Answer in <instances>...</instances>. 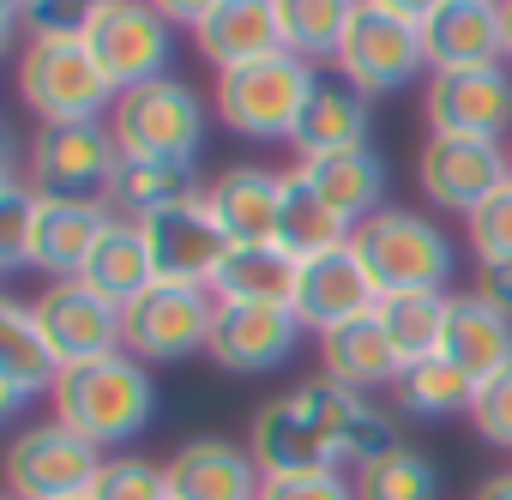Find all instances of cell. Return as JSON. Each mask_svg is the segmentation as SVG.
<instances>
[{"instance_id": "obj_39", "label": "cell", "mask_w": 512, "mask_h": 500, "mask_svg": "<svg viewBox=\"0 0 512 500\" xmlns=\"http://www.w3.org/2000/svg\"><path fill=\"white\" fill-rule=\"evenodd\" d=\"M109 0H25V37H85Z\"/></svg>"}, {"instance_id": "obj_36", "label": "cell", "mask_w": 512, "mask_h": 500, "mask_svg": "<svg viewBox=\"0 0 512 500\" xmlns=\"http://www.w3.org/2000/svg\"><path fill=\"white\" fill-rule=\"evenodd\" d=\"M37 211H43V199H37V187L25 175H0V266H7V272L31 266Z\"/></svg>"}, {"instance_id": "obj_28", "label": "cell", "mask_w": 512, "mask_h": 500, "mask_svg": "<svg viewBox=\"0 0 512 500\" xmlns=\"http://www.w3.org/2000/svg\"><path fill=\"white\" fill-rule=\"evenodd\" d=\"M296 278H302V260L290 254L284 241H247V247H229V260H223L217 278H211V296H217V302L290 308V302H296Z\"/></svg>"}, {"instance_id": "obj_5", "label": "cell", "mask_w": 512, "mask_h": 500, "mask_svg": "<svg viewBox=\"0 0 512 500\" xmlns=\"http://www.w3.org/2000/svg\"><path fill=\"white\" fill-rule=\"evenodd\" d=\"M19 103L37 127H67V121H109L115 85L103 79L97 55L85 37H25L19 43Z\"/></svg>"}, {"instance_id": "obj_10", "label": "cell", "mask_w": 512, "mask_h": 500, "mask_svg": "<svg viewBox=\"0 0 512 500\" xmlns=\"http://www.w3.org/2000/svg\"><path fill=\"white\" fill-rule=\"evenodd\" d=\"M512 181L506 139H464V133H428L416 151V187L434 211L470 217Z\"/></svg>"}, {"instance_id": "obj_6", "label": "cell", "mask_w": 512, "mask_h": 500, "mask_svg": "<svg viewBox=\"0 0 512 500\" xmlns=\"http://www.w3.org/2000/svg\"><path fill=\"white\" fill-rule=\"evenodd\" d=\"M205 115H211L205 97H199L187 79L163 73V79L133 85V91L115 97V109H109V133H115L121 157L193 163L199 145H205Z\"/></svg>"}, {"instance_id": "obj_42", "label": "cell", "mask_w": 512, "mask_h": 500, "mask_svg": "<svg viewBox=\"0 0 512 500\" xmlns=\"http://www.w3.org/2000/svg\"><path fill=\"white\" fill-rule=\"evenodd\" d=\"M482 302L506 308L512 314V260H476V284H470Z\"/></svg>"}, {"instance_id": "obj_4", "label": "cell", "mask_w": 512, "mask_h": 500, "mask_svg": "<svg viewBox=\"0 0 512 500\" xmlns=\"http://www.w3.org/2000/svg\"><path fill=\"white\" fill-rule=\"evenodd\" d=\"M320 67H308L302 55H266V61H247V67H229L217 73L211 85V115L235 133V139H253V145H290L296 139V121L308 109V91H314Z\"/></svg>"}, {"instance_id": "obj_20", "label": "cell", "mask_w": 512, "mask_h": 500, "mask_svg": "<svg viewBox=\"0 0 512 500\" xmlns=\"http://www.w3.org/2000/svg\"><path fill=\"white\" fill-rule=\"evenodd\" d=\"M428 73L458 67H500L506 61V0H446L422 25Z\"/></svg>"}, {"instance_id": "obj_49", "label": "cell", "mask_w": 512, "mask_h": 500, "mask_svg": "<svg viewBox=\"0 0 512 500\" xmlns=\"http://www.w3.org/2000/svg\"><path fill=\"white\" fill-rule=\"evenodd\" d=\"M506 151H512V139H506Z\"/></svg>"}, {"instance_id": "obj_40", "label": "cell", "mask_w": 512, "mask_h": 500, "mask_svg": "<svg viewBox=\"0 0 512 500\" xmlns=\"http://www.w3.org/2000/svg\"><path fill=\"white\" fill-rule=\"evenodd\" d=\"M470 428H476L488 446L512 452V368H500L494 380H482V386H476V404H470Z\"/></svg>"}, {"instance_id": "obj_22", "label": "cell", "mask_w": 512, "mask_h": 500, "mask_svg": "<svg viewBox=\"0 0 512 500\" xmlns=\"http://www.w3.org/2000/svg\"><path fill=\"white\" fill-rule=\"evenodd\" d=\"M356 145H374V97L356 91L338 67H320L290 151L296 157H326V151H356Z\"/></svg>"}, {"instance_id": "obj_12", "label": "cell", "mask_w": 512, "mask_h": 500, "mask_svg": "<svg viewBox=\"0 0 512 500\" xmlns=\"http://www.w3.org/2000/svg\"><path fill=\"white\" fill-rule=\"evenodd\" d=\"M85 49L97 55V67H103V79L115 91H133V85H151V79L169 73L175 25L151 7V0H109L85 31Z\"/></svg>"}, {"instance_id": "obj_8", "label": "cell", "mask_w": 512, "mask_h": 500, "mask_svg": "<svg viewBox=\"0 0 512 500\" xmlns=\"http://www.w3.org/2000/svg\"><path fill=\"white\" fill-rule=\"evenodd\" d=\"M109 452H97L85 434H73L61 416L25 422L7 452H0V476H7V500H79L97 488Z\"/></svg>"}, {"instance_id": "obj_9", "label": "cell", "mask_w": 512, "mask_h": 500, "mask_svg": "<svg viewBox=\"0 0 512 500\" xmlns=\"http://www.w3.org/2000/svg\"><path fill=\"white\" fill-rule=\"evenodd\" d=\"M211 320H217V296L193 290V284H151L139 302L121 308V350L151 362H187L205 356L211 344Z\"/></svg>"}, {"instance_id": "obj_34", "label": "cell", "mask_w": 512, "mask_h": 500, "mask_svg": "<svg viewBox=\"0 0 512 500\" xmlns=\"http://www.w3.org/2000/svg\"><path fill=\"white\" fill-rule=\"evenodd\" d=\"M362 0H278L284 13V49L302 55L308 67H332Z\"/></svg>"}, {"instance_id": "obj_25", "label": "cell", "mask_w": 512, "mask_h": 500, "mask_svg": "<svg viewBox=\"0 0 512 500\" xmlns=\"http://www.w3.org/2000/svg\"><path fill=\"white\" fill-rule=\"evenodd\" d=\"M314 350H320V374L326 380H338L350 392H368V398L392 392L398 374H404V362H398V350H392V338H386V326L374 314L350 320V326H338L326 338H314Z\"/></svg>"}, {"instance_id": "obj_30", "label": "cell", "mask_w": 512, "mask_h": 500, "mask_svg": "<svg viewBox=\"0 0 512 500\" xmlns=\"http://www.w3.org/2000/svg\"><path fill=\"white\" fill-rule=\"evenodd\" d=\"M85 284L97 290V296H109L115 308H127V302H139L151 284H163L157 278V260H151V241H145V229L139 223H109V235L97 241V254H91V266H85Z\"/></svg>"}, {"instance_id": "obj_17", "label": "cell", "mask_w": 512, "mask_h": 500, "mask_svg": "<svg viewBox=\"0 0 512 500\" xmlns=\"http://www.w3.org/2000/svg\"><path fill=\"white\" fill-rule=\"evenodd\" d=\"M67 362L55 356L43 320H37V302L25 296H7L0 302V410H25L31 398H49L61 386Z\"/></svg>"}, {"instance_id": "obj_32", "label": "cell", "mask_w": 512, "mask_h": 500, "mask_svg": "<svg viewBox=\"0 0 512 500\" xmlns=\"http://www.w3.org/2000/svg\"><path fill=\"white\" fill-rule=\"evenodd\" d=\"M470 404H476V380L452 356H428V362L404 368L392 386V410L410 422H452V416L470 422Z\"/></svg>"}, {"instance_id": "obj_26", "label": "cell", "mask_w": 512, "mask_h": 500, "mask_svg": "<svg viewBox=\"0 0 512 500\" xmlns=\"http://www.w3.org/2000/svg\"><path fill=\"white\" fill-rule=\"evenodd\" d=\"M302 181L350 223L374 217L386 205V157L374 145H356V151H326V157H296Z\"/></svg>"}, {"instance_id": "obj_21", "label": "cell", "mask_w": 512, "mask_h": 500, "mask_svg": "<svg viewBox=\"0 0 512 500\" xmlns=\"http://www.w3.org/2000/svg\"><path fill=\"white\" fill-rule=\"evenodd\" d=\"M193 49L217 73L247 67V61H266V55H284V13H278V0H217V7L193 25Z\"/></svg>"}, {"instance_id": "obj_37", "label": "cell", "mask_w": 512, "mask_h": 500, "mask_svg": "<svg viewBox=\"0 0 512 500\" xmlns=\"http://www.w3.org/2000/svg\"><path fill=\"white\" fill-rule=\"evenodd\" d=\"M91 500H175V488H169V470L163 464L133 458V452H109L103 470H97Z\"/></svg>"}, {"instance_id": "obj_45", "label": "cell", "mask_w": 512, "mask_h": 500, "mask_svg": "<svg viewBox=\"0 0 512 500\" xmlns=\"http://www.w3.org/2000/svg\"><path fill=\"white\" fill-rule=\"evenodd\" d=\"M470 500H512V470H488V476L470 488Z\"/></svg>"}, {"instance_id": "obj_14", "label": "cell", "mask_w": 512, "mask_h": 500, "mask_svg": "<svg viewBox=\"0 0 512 500\" xmlns=\"http://www.w3.org/2000/svg\"><path fill=\"white\" fill-rule=\"evenodd\" d=\"M308 326L296 320V308H266V302H217L211 320V344L205 356L223 374H278L296 350H302Z\"/></svg>"}, {"instance_id": "obj_41", "label": "cell", "mask_w": 512, "mask_h": 500, "mask_svg": "<svg viewBox=\"0 0 512 500\" xmlns=\"http://www.w3.org/2000/svg\"><path fill=\"white\" fill-rule=\"evenodd\" d=\"M260 500H356L350 470H314V476H272Z\"/></svg>"}, {"instance_id": "obj_48", "label": "cell", "mask_w": 512, "mask_h": 500, "mask_svg": "<svg viewBox=\"0 0 512 500\" xmlns=\"http://www.w3.org/2000/svg\"><path fill=\"white\" fill-rule=\"evenodd\" d=\"M79 500H91V494H79Z\"/></svg>"}, {"instance_id": "obj_16", "label": "cell", "mask_w": 512, "mask_h": 500, "mask_svg": "<svg viewBox=\"0 0 512 500\" xmlns=\"http://www.w3.org/2000/svg\"><path fill=\"white\" fill-rule=\"evenodd\" d=\"M37 320H43V332H49V344L67 368L97 362V356H121V308L109 296H97L85 278L43 284Z\"/></svg>"}, {"instance_id": "obj_23", "label": "cell", "mask_w": 512, "mask_h": 500, "mask_svg": "<svg viewBox=\"0 0 512 500\" xmlns=\"http://www.w3.org/2000/svg\"><path fill=\"white\" fill-rule=\"evenodd\" d=\"M205 205L217 211V223H223V235H229L235 247H247V241H278L284 169L229 163L217 181H205Z\"/></svg>"}, {"instance_id": "obj_46", "label": "cell", "mask_w": 512, "mask_h": 500, "mask_svg": "<svg viewBox=\"0 0 512 500\" xmlns=\"http://www.w3.org/2000/svg\"><path fill=\"white\" fill-rule=\"evenodd\" d=\"M25 31V0H7V37Z\"/></svg>"}, {"instance_id": "obj_1", "label": "cell", "mask_w": 512, "mask_h": 500, "mask_svg": "<svg viewBox=\"0 0 512 500\" xmlns=\"http://www.w3.org/2000/svg\"><path fill=\"white\" fill-rule=\"evenodd\" d=\"M404 446L398 410H386L368 392H350L326 374L296 380L290 392L266 398L253 410L247 452L272 476H314V470H362L368 458Z\"/></svg>"}, {"instance_id": "obj_29", "label": "cell", "mask_w": 512, "mask_h": 500, "mask_svg": "<svg viewBox=\"0 0 512 500\" xmlns=\"http://www.w3.org/2000/svg\"><path fill=\"white\" fill-rule=\"evenodd\" d=\"M205 187H199V169L193 163H157V157H121V169H115V181H109V211L121 217V223H151V217H163V211H175V205H187V199H199Z\"/></svg>"}, {"instance_id": "obj_7", "label": "cell", "mask_w": 512, "mask_h": 500, "mask_svg": "<svg viewBox=\"0 0 512 500\" xmlns=\"http://www.w3.org/2000/svg\"><path fill=\"white\" fill-rule=\"evenodd\" d=\"M121 169V145L109 121H67V127H37L25 139V181L43 199L61 205H103L109 181Z\"/></svg>"}, {"instance_id": "obj_47", "label": "cell", "mask_w": 512, "mask_h": 500, "mask_svg": "<svg viewBox=\"0 0 512 500\" xmlns=\"http://www.w3.org/2000/svg\"><path fill=\"white\" fill-rule=\"evenodd\" d=\"M506 67H512V0H506Z\"/></svg>"}, {"instance_id": "obj_19", "label": "cell", "mask_w": 512, "mask_h": 500, "mask_svg": "<svg viewBox=\"0 0 512 500\" xmlns=\"http://www.w3.org/2000/svg\"><path fill=\"white\" fill-rule=\"evenodd\" d=\"M169 488L175 500H260L266 494V470L241 440H217V434H199V440H181L169 458Z\"/></svg>"}, {"instance_id": "obj_44", "label": "cell", "mask_w": 512, "mask_h": 500, "mask_svg": "<svg viewBox=\"0 0 512 500\" xmlns=\"http://www.w3.org/2000/svg\"><path fill=\"white\" fill-rule=\"evenodd\" d=\"M151 7H157L169 25H187V31H193V25H199L211 7H217V0H151Z\"/></svg>"}, {"instance_id": "obj_33", "label": "cell", "mask_w": 512, "mask_h": 500, "mask_svg": "<svg viewBox=\"0 0 512 500\" xmlns=\"http://www.w3.org/2000/svg\"><path fill=\"white\" fill-rule=\"evenodd\" d=\"M374 320L386 326L392 350L404 368L428 362L446 350V320H452V290H410V296H380Z\"/></svg>"}, {"instance_id": "obj_2", "label": "cell", "mask_w": 512, "mask_h": 500, "mask_svg": "<svg viewBox=\"0 0 512 500\" xmlns=\"http://www.w3.org/2000/svg\"><path fill=\"white\" fill-rule=\"evenodd\" d=\"M49 416H61L73 434H85L97 452H121L133 446L151 422H157V380L139 356H97L61 374V386L49 392Z\"/></svg>"}, {"instance_id": "obj_18", "label": "cell", "mask_w": 512, "mask_h": 500, "mask_svg": "<svg viewBox=\"0 0 512 500\" xmlns=\"http://www.w3.org/2000/svg\"><path fill=\"white\" fill-rule=\"evenodd\" d=\"M296 320L314 332V338H326V332H338V326H350V320H368L374 308H380V290H374V278L362 272V260H356V247H338V254H320V260H302V278H296Z\"/></svg>"}, {"instance_id": "obj_15", "label": "cell", "mask_w": 512, "mask_h": 500, "mask_svg": "<svg viewBox=\"0 0 512 500\" xmlns=\"http://www.w3.org/2000/svg\"><path fill=\"white\" fill-rule=\"evenodd\" d=\"M139 229H145V241H151L157 278H163V284H193V290H211L217 266L229 260V247H235V241L223 235L217 211L205 205V193L187 199V205H175V211H163V217H151V223H139Z\"/></svg>"}, {"instance_id": "obj_43", "label": "cell", "mask_w": 512, "mask_h": 500, "mask_svg": "<svg viewBox=\"0 0 512 500\" xmlns=\"http://www.w3.org/2000/svg\"><path fill=\"white\" fill-rule=\"evenodd\" d=\"M368 7H380V13H392V19H410V25H428L446 0H368Z\"/></svg>"}, {"instance_id": "obj_38", "label": "cell", "mask_w": 512, "mask_h": 500, "mask_svg": "<svg viewBox=\"0 0 512 500\" xmlns=\"http://www.w3.org/2000/svg\"><path fill=\"white\" fill-rule=\"evenodd\" d=\"M464 241L476 260H512V181L464 217Z\"/></svg>"}, {"instance_id": "obj_31", "label": "cell", "mask_w": 512, "mask_h": 500, "mask_svg": "<svg viewBox=\"0 0 512 500\" xmlns=\"http://www.w3.org/2000/svg\"><path fill=\"white\" fill-rule=\"evenodd\" d=\"M350 235H356V223L350 217H338L308 181H302V169L290 163L284 169V211H278V241L290 247L296 260H320V254H338V247H350Z\"/></svg>"}, {"instance_id": "obj_11", "label": "cell", "mask_w": 512, "mask_h": 500, "mask_svg": "<svg viewBox=\"0 0 512 500\" xmlns=\"http://www.w3.org/2000/svg\"><path fill=\"white\" fill-rule=\"evenodd\" d=\"M356 91H368V97H398V91H410L416 79H428V49H422V25H410V19H392V13H380V7H356V25H350V37H344V49H338V61H332Z\"/></svg>"}, {"instance_id": "obj_13", "label": "cell", "mask_w": 512, "mask_h": 500, "mask_svg": "<svg viewBox=\"0 0 512 500\" xmlns=\"http://www.w3.org/2000/svg\"><path fill=\"white\" fill-rule=\"evenodd\" d=\"M422 121L428 133H464V139H512V67H458L428 73L422 85Z\"/></svg>"}, {"instance_id": "obj_27", "label": "cell", "mask_w": 512, "mask_h": 500, "mask_svg": "<svg viewBox=\"0 0 512 500\" xmlns=\"http://www.w3.org/2000/svg\"><path fill=\"white\" fill-rule=\"evenodd\" d=\"M476 386L494 380L500 368H512V314L482 302L476 290H452V320H446V350Z\"/></svg>"}, {"instance_id": "obj_3", "label": "cell", "mask_w": 512, "mask_h": 500, "mask_svg": "<svg viewBox=\"0 0 512 500\" xmlns=\"http://www.w3.org/2000/svg\"><path fill=\"white\" fill-rule=\"evenodd\" d=\"M362 272L374 278L380 296H410V290H452V266H458V247L452 235L410 205H380L374 217L356 223L350 235Z\"/></svg>"}, {"instance_id": "obj_35", "label": "cell", "mask_w": 512, "mask_h": 500, "mask_svg": "<svg viewBox=\"0 0 512 500\" xmlns=\"http://www.w3.org/2000/svg\"><path fill=\"white\" fill-rule=\"evenodd\" d=\"M356 482V500H440V464L422 452V446H392L380 458H368L362 470H350Z\"/></svg>"}, {"instance_id": "obj_24", "label": "cell", "mask_w": 512, "mask_h": 500, "mask_svg": "<svg viewBox=\"0 0 512 500\" xmlns=\"http://www.w3.org/2000/svg\"><path fill=\"white\" fill-rule=\"evenodd\" d=\"M43 199V193H37ZM115 211L109 205H61V199H43L37 211V235H31V266L43 272V284H61V278H85L97 241L109 235Z\"/></svg>"}]
</instances>
